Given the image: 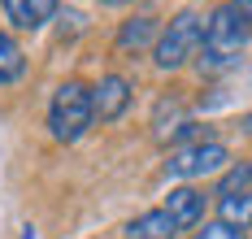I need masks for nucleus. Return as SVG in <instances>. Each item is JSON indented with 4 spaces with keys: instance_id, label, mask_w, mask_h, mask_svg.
<instances>
[{
    "instance_id": "obj_6",
    "label": "nucleus",
    "mask_w": 252,
    "mask_h": 239,
    "mask_svg": "<svg viewBox=\"0 0 252 239\" xmlns=\"http://www.w3.org/2000/svg\"><path fill=\"white\" fill-rule=\"evenodd\" d=\"M161 209L178 222V231H196L204 222V191L196 183H178V187H170V196H165Z\"/></svg>"
},
{
    "instance_id": "obj_16",
    "label": "nucleus",
    "mask_w": 252,
    "mask_h": 239,
    "mask_svg": "<svg viewBox=\"0 0 252 239\" xmlns=\"http://www.w3.org/2000/svg\"><path fill=\"white\" fill-rule=\"evenodd\" d=\"M248 179H252V161H248Z\"/></svg>"
},
{
    "instance_id": "obj_5",
    "label": "nucleus",
    "mask_w": 252,
    "mask_h": 239,
    "mask_svg": "<svg viewBox=\"0 0 252 239\" xmlns=\"http://www.w3.org/2000/svg\"><path fill=\"white\" fill-rule=\"evenodd\" d=\"M135 87L126 74H100V83H92V109H96V122H118L126 109H130Z\"/></svg>"
},
{
    "instance_id": "obj_12",
    "label": "nucleus",
    "mask_w": 252,
    "mask_h": 239,
    "mask_svg": "<svg viewBox=\"0 0 252 239\" xmlns=\"http://www.w3.org/2000/svg\"><path fill=\"white\" fill-rule=\"evenodd\" d=\"M191 239H248V231H239V226H230V222H200L196 231H191Z\"/></svg>"
},
{
    "instance_id": "obj_4",
    "label": "nucleus",
    "mask_w": 252,
    "mask_h": 239,
    "mask_svg": "<svg viewBox=\"0 0 252 239\" xmlns=\"http://www.w3.org/2000/svg\"><path fill=\"white\" fill-rule=\"evenodd\" d=\"M230 165V148L222 139H200V144H183L165 157V179H178V183H200V179H213Z\"/></svg>"
},
{
    "instance_id": "obj_14",
    "label": "nucleus",
    "mask_w": 252,
    "mask_h": 239,
    "mask_svg": "<svg viewBox=\"0 0 252 239\" xmlns=\"http://www.w3.org/2000/svg\"><path fill=\"white\" fill-rule=\"evenodd\" d=\"M100 4H109V9H118V4H130V0H100Z\"/></svg>"
},
{
    "instance_id": "obj_9",
    "label": "nucleus",
    "mask_w": 252,
    "mask_h": 239,
    "mask_svg": "<svg viewBox=\"0 0 252 239\" xmlns=\"http://www.w3.org/2000/svg\"><path fill=\"white\" fill-rule=\"evenodd\" d=\"M126 239H178V222L165 209H144L126 222Z\"/></svg>"
},
{
    "instance_id": "obj_8",
    "label": "nucleus",
    "mask_w": 252,
    "mask_h": 239,
    "mask_svg": "<svg viewBox=\"0 0 252 239\" xmlns=\"http://www.w3.org/2000/svg\"><path fill=\"white\" fill-rule=\"evenodd\" d=\"M0 4L18 30H44L52 22V13L61 9V0H0Z\"/></svg>"
},
{
    "instance_id": "obj_3",
    "label": "nucleus",
    "mask_w": 252,
    "mask_h": 239,
    "mask_svg": "<svg viewBox=\"0 0 252 239\" xmlns=\"http://www.w3.org/2000/svg\"><path fill=\"white\" fill-rule=\"evenodd\" d=\"M200 44H204V13L178 9L174 18L161 27V39L152 48V61H157V70H183L187 61L200 57Z\"/></svg>"
},
{
    "instance_id": "obj_15",
    "label": "nucleus",
    "mask_w": 252,
    "mask_h": 239,
    "mask_svg": "<svg viewBox=\"0 0 252 239\" xmlns=\"http://www.w3.org/2000/svg\"><path fill=\"white\" fill-rule=\"evenodd\" d=\"M244 9H248V18H252V0H244Z\"/></svg>"
},
{
    "instance_id": "obj_2",
    "label": "nucleus",
    "mask_w": 252,
    "mask_h": 239,
    "mask_svg": "<svg viewBox=\"0 0 252 239\" xmlns=\"http://www.w3.org/2000/svg\"><path fill=\"white\" fill-rule=\"evenodd\" d=\"M96 126V109H92V87L83 79L57 83L48 100V135L57 144H78L83 135Z\"/></svg>"
},
{
    "instance_id": "obj_13",
    "label": "nucleus",
    "mask_w": 252,
    "mask_h": 239,
    "mask_svg": "<svg viewBox=\"0 0 252 239\" xmlns=\"http://www.w3.org/2000/svg\"><path fill=\"white\" fill-rule=\"evenodd\" d=\"M244 135H252V109L244 113Z\"/></svg>"
},
{
    "instance_id": "obj_1",
    "label": "nucleus",
    "mask_w": 252,
    "mask_h": 239,
    "mask_svg": "<svg viewBox=\"0 0 252 239\" xmlns=\"http://www.w3.org/2000/svg\"><path fill=\"white\" fill-rule=\"evenodd\" d=\"M252 44V18L244 9V0H222L218 9L204 13V44H200V70L218 74L239 65V57L248 53Z\"/></svg>"
},
{
    "instance_id": "obj_7",
    "label": "nucleus",
    "mask_w": 252,
    "mask_h": 239,
    "mask_svg": "<svg viewBox=\"0 0 252 239\" xmlns=\"http://www.w3.org/2000/svg\"><path fill=\"white\" fill-rule=\"evenodd\" d=\"M157 39H161V18H152V13H135V18H126L122 27H118V35H113L118 53L157 48Z\"/></svg>"
},
{
    "instance_id": "obj_10",
    "label": "nucleus",
    "mask_w": 252,
    "mask_h": 239,
    "mask_svg": "<svg viewBox=\"0 0 252 239\" xmlns=\"http://www.w3.org/2000/svg\"><path fill=\"white\" fill-rule=\"evenodd\" d=\"M218 222H230V226H239V231H248L252 226V191H226V196H218Z\"/></svg>"
},
{
    "instance_id": "obj_11",
    "label": "nucleus",
    "mask_w": 252,
    "mask_h": 239,
    "mask_svg": "<svg viewBox=\"0 0 252 239\" xmlns=\"http://www.w3.org/2000/svg\"><path fill=\"white\" fill-rule=\"evenodd\" d=\"M22 74H26V53H22V44H18L9 30H0V87L18 83Z\"/></svg>"
}]
</instances>
